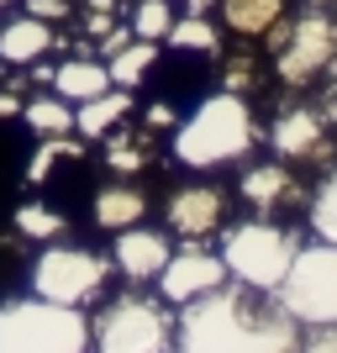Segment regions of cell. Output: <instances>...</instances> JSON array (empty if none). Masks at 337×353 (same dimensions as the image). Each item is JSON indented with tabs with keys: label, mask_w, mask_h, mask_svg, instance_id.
I'll return each instance as SVG.
<instances>
[{
	"label": "cell",
	"mask_w": 337,
	"mask_h": 353,
	"mask_svg": "<svg viewBox=\"0 0 337 353\" xmlns=\"http://www.w3.org/2000/svg\"><path fill=\"white\" fill-rule=\"evenodd\" d=\"M264 290L216 285L201 301H185L174 322L179 353H295L300 322L279 301H258Z\"/></svg>",
	"instance_id": "obj_1"
},
{
	"label": "cell",
	"mask_w": 337,
	"mask_h": 353,
	"mask_svg": "<svg viewBox=\"0 0 337 353\" xmlns=\"http://www.w3.org/2000/svg\"><path fill=\"white\" fill-rule=\"evenodd\" d=\"M258 143V127H253V111L237 90H221V95H205L190 117L174 127V159L185 169H221V163H237L248 148Z\"/></svg>",
	"instance_id": "obj_2"
},
{
	"label": "cell",
	"mask_w": 337,
	"mask_h": 353,
	"mask_svg": "<svg viewBox=\"0 0 337 353\" xmlns=\"http://www.w3.org/2000/svg\"><path fill=\"white\" fill-rule=\"evenodd\" d=\"M0 353H90V322L79 306L59 301H6L0 306Z\"/></svg>",
	"instance_id": "obj_3"
},
{
	"label": "cell",
	"mask_w": 337,
	"mask_h": 353,
	"mask_svg": "<svg viewBox=\"0 0 337 353\" xmlns=\"http://www.w3.org/2000/svg\"><path fill=\"white\" fill-rule=\"evenodd\" d=\"M295 248H300V237L279 221H237L221 237V264H227V280L274 295L279 280L290 274Z\"/></svg>",
	"instance_id": "obj_4"
},
{
	"label": "cell",
	"mask_w": 337,
	"mask_h": 353,
	"mask_svg": "<svg viewBox=\"0 0 337 353\" xmlns=\"http://www.w3.org/2000/svg\"><path fill=\"white\" fill-rule=\"evenodd\" d=\"M90 348L95 353H169L174 348V316L163 295H116L105 301L101 316L90 322Z\"/></svg>",
	"instance_id": "obj_5"
},
{
	"label": "cell",
	"mask_w": 337,
	"mask_h": 353,
	"mask_svg": "<svg viewBox=\"0 0 337 353\" xmlns=\"http://www.w3.org/2000/svg\"><path fill=\"white\" fill-rule=\"evenodd\" d=\"M274 301L290 311L300 327L337 322V243H300L290 259V274L279 280Z\"/></svg>",
	"instance_id": "obj_6"
},
{
	"label": "cell",
	"mask_w": 337,
	"mask_h": 353,
	"mask_svg": "<svg viewBox=\"0 0 337 353\" xmlns=\"http://www.w3.org/2000/svg\"><path fill=\"white\" fill-rule=\"evenodd\" d=\"M111 280V259L85 243H53V248L37 253L32 264V295L43 301H59V306H85L105 290Z\"/></svg>",
	"instance_id": "obj_7"
},
{
	"label": "cell",
	"mask_w": 337,
	"mask_h": 353,
	"mask_svg": "<svg viewBox=\"0 0 337 353\" xmlns=\"http://www.w3.org/2000/svg\"><path fill=\"white\" fill-rule=\"evenodd\" d=\"M337 63V21L327 11H306L295 16L285 37H279V79L285 85H311V79H322L327 69Z\"/></svg>",
	"instance_id": "obj_8"
},
{
	"label": "cell",
	"mask_w": 337,
	"mask_h": 353,
	"mask_svg": "<svg viewBox=\"0 0 337 353\" xmlns=\"http://www.w3.org/2000/svg\"><path fill=\"white\" fill-rule=\"evenodd\" d=\"M159 285H163V301H169V306H185V301H201L205 290L227 285V264H221V253L201 248L190 237L185 248L169 253V264L159 269Z\"/></svg>",
	"instance_id": "obj_9"
},
{
	"label": "cell",
	"mask_w": 337,
	"mask_h": 353,
	"mask_svg": "<svg viewBox=\"0 0 337 353\" xmlns=\"http://www.w3.org/2000/svg\"><path fill=\"white\" fill-rule=\"evenodd\" d=\"M227 216V195L216 185H179L169 201H163V227L179 237H211Z\"/></svg>",
	"instance_id": "obj_10"
},
{
	"label": "cell",
	"mask_w": 337,
	"mask_h": 353,
	"mask_svg": "<svg viewBox=\"0 0 337 353\" xmlns=\"http://www.w3.org/2000/svg\"><path fill=\"white\" fill-rule=\"evenodd\" d=\"M169 253H174V243H169V232H159V227H121L116 232V248H111V269H121L127 280H159V269L169 264Z\"/></svg>",
	"instance_id": "obj_11"
},
{
	"label": "cell",
	"mask_w": 337,
	"mask_h": 353,
	"mask_svg": "<svg viewBox=\"0 0 337 353\" xmlns=\"http://www.w3.org/2000/svg\"><path fill=\"white\" fill-rule=\"evenodd\" d=\"M269 143H274L279 159H311V153H322V143H327L322 111H311V105H290V111H279L274 127H269Z\"/></svg>",
	"instance_id": "obj_12"
},
{
	"label": "cell",
	"mask_w": 337,
	"mask_h": 353,
	"mask_svg": "<svg viewBox=\"0 0 337 353\" xmlns=\"http://www.w3.org/2000/svg\"><path fill=\"white\" fill-rule=\"evenodd\" d=\"M216 6L227 32H237V37H274L290 11V0H216Z\"/></svg>",
	"instance_id": "obj_13"
},
{
	"label": "cell",
	"mask_w": 337,
	"mask_h": 353,
	"mask_svg": "<svg viewBox=\"0 0 337 353\" xmlns=\"http://www.w3.org/2000/svg\"><path fill=\"white\" fill-rule=\"evenodd\" d=\"M127 111H132V90H127V85H111V90H101L95 101H79V105H74V132H79V137H105L111 127H121Z\"/></svg>",
	"instance_id": "obj_14"
},
{
	"label": "cell",
	"mask_w": 337,
	"mask_h": 353,
	"mask_svg": "<svg viewBox=\"0 0 337 353\" xmlns=\"http://www.w3.org/2000/svg\"><path fill=\"white\" fill-rule=\"evenodd\" d=\"M48 48H53V27L37 21V16H27V11L0 27V59L6 63H37Z\"/></svg>",
	"instance_id": "obj_15"
},
{
	"label": "cell",
	"mask_w": 337,
	"mask_h": 353,
	"mask_svg": "<svg viewBox=\"0 0 337 353\" xmlns=\"http://www.w3.org/2000/svg\"><path fill=\"white\" fill-rule=\"evenodd\" d=\"M48 85L59 90L69 105H79V101H95L101 90H111V74H105V63H95V59H63Z\"/></svg>",
	"instance_id": "obj_16"
},
{
	"label": "cell",
	"mask_w": 337,
	"mask_h": 353,
	"mask_svg": "<svg viewBox=\"0 0 337 353\" xmlns=\"http://www.w3.org/2000/svg\"><path fill=\"white\" fill-rule=\"evenodd\" d=\"M143 216H147V195L137 190V185H105V190L95 195V227H105V232L137 227Z\"/></svg>",
	"instance_id": "obj_17"
},
{
	"label": "cell",
	"mask_w": 337,
	"mask_h": 353,
	"mask_svg": "<svg viewBox=\"0 0 337 353\" xmlns=\"http://www.w3.org/2000/svg\"><path fill=\"white\" fill-rule=\"evenodd\" d=\"M290 195H295V174L285 169V163H258V169H248V174H243V201H248V206H258V211L285 206Z\"/></svg>",
	"instance_id": "obj_18"
},
{
	"label": "cell",
	"mask_w": 337,
	"mask_h": 353,
	"mask_svg": "<svg viewBox=\"0 0 337 353\" xmlns=\"http://www.w3.org/2000/svg\"><path fill=\"white\" fill-rule=\"evenodd\" d=\"M153 59H159V43L132 37L121 53H111V59H105V74H111V85H127V90H132V85H143V79H147Z\"/></svg>",
	"instance_id": "obj_19"
},
{
	"label": "cell",
	"mask_w": 337,
	"mask_h": 353,
	"mask_svg": "<svg viewBox=\"0 0 337 353\" xmlns=\"http://www.w3.org/2000/svg\"><path fill=\"white\" fill-rule=\"evenodd\" d=\"M21 117L37 137H59V132H74V105L63 95H43V101H27Z\"/></svg>",
	"instance_id": "obj_20"
},
{
	"label": "cell",
	"mask_w": 337,
	"mask_h": 353,
	"mask_svg": "<svg viewBox=\"0 0 337 353\" xmlns=\"http://www.w3.org/2000/svg\"><path fill=\"white\" fill-rule=\"evenodd\" d=\"M163 43L179 48V53H216V48H221V32L211 27L205 16H190V11H185L174 27L163 32Z\"/></svg>",
	"instance_id": "obj_21"
},
{
	"label": "cell",
	"mask_w": 337,
	"mask_h": 353,
	"mask_svg": "<svg viewBox=\"0 0 337 353\" xmlns=\"http://www.w3.org/2000/svg\"><path fill=\"white\" fill-rule=\"evenodd\" d=\"M59 159H85V137H74V132L43 137V148H37V153H32V163H27V179H32V185H43L48 169H53Z\"/></svg>",
	"instance_id": "obj_22"
},
{
	"label": "cell",
	"mask_w": 337,
	"mask_h": 353,
	"mask_svg": "<svg viewBox=\"0 0 337 353\" xmlns=\"http://www.w3.org/2000/svg\"><path fill=\"white\" fill-rule=\"evenodd\" d=\"M311 232L322 237V243H337V169L311 195Z\"/></svg>",
	"instance_id": "obj_23"
},
{
	"label": "cell",
	"mask_w": 337,
	"mask_h": 353,
	"mask_svg": "<svg viewBox=\"0 0 337 353\" xmlns=\"http://www.w3.org/2000/svg\"><path fill=\"white\" fill-rule=\"evenodd\" d=\"M174 27V6L169 0H137L132 11V32L137 37H147V43H163V32Z\"/></svg>",
	"instance_id": "obj_24"
},
{
	"label": "cell",
	"mask_w": 337,
	"mask_h": 353,
	"mask_svg": "<svg viewBox=\"0 0 337 353\" xmlns=\"http://www.w3.org/2000/svg\"><path fill=\"white\" fill-rule=\"evenodd\" d=\"M16 232H27V237H59L63 232V216L53 206L27 201V206H16Z\"/></svg>",
	"instance_id": "obj_25"
},
{
	"label": "cell",
	"mask_w": 337,
	"mask_h": 353,
	"mask_svg": "<svg viewBox=\"0 0 337 353\" xmlns=\"http://www.w3.org/2000/svg\"><path fill=\"white\" fill-rule=\"evenodd\" d=\"M105 163H111V169H121V174H137V169L147 163V148L127 143V137L111 127V132H105Z\"/></svg>",
	"instance_id": "obj_26"
},
{
	"label": "cell",
	"mask_w": 337,
	"mask_h": 353,
	"mask_svg": "<svg viewBox=\"0 0 337 353\" xmlns=\"http://www.w3.org/2000/svg\"><path fill=\"white\" fill-rule=\"evenodd\" d=\"M295 353H337V322H316L300 332V343H295Z\"/></svg>",
	"instance_id": "obj_27"
},
{
	"label": "cell",
	"mask_w": 337,
	"mask_h": 353,
	"mask_svg": "<svg viewBox=\"0 0 337 353\" xmlns=\"http://www.w3.org/2000/svg\"><path fill=\"white\" fill-rule=\"evenodd\" d=\"M21 6H27V16H37V21H48V27L69 16V0H21Z\"/></svg>",
	"instance_id": "obj_28"
},
{
	"label": "cell",
	"mask_w": 337,
	"mask_h": 353,
	"mask_svg": "<svg viewBox=\"0 0 337 353\" xmlns=\"http://www.w3.org/2000/svg\"><path fill=\"white\" fill-rule=\"evenodd\" d=\"M132 37H137L132 27H111V32H105V37H101V53H105V59H111V53H121V48L132 43Z\"/></svg>",
	"instance_id": "obj_29"
},
{
	"label": "cell",
	"mask_w": 337,
	"mask_h": 353,
	"mask_svg": "<svg viewBox=\"0 0 337 353\" xmlns=\"http://www.w3.org/2000/svg\"><path fill=\"white\" fill-rule=\"evenodd\" d=\"M111 27H116V21H111V11H90V21H85V32H90V37H105Z\"/></svg>",
	"instance_id": "obj_30"
},
{
	"label": "cell",
	"mask_w": 337,
	"mask_h": 353,
	"mask_svg": "<svg viewBox=\"0 0 337 353\" xmlns=\"http://www.w3.org/2000/svg\"><path fill=\"white\" fill-rule=\"evenodd\" d=\"M147 121H153V127H179V121H174V111H169V105H153V111H147Z\"/></svg>",
	"instance_id": "obj_31"
},
{
	"label": "cell",
	"mask_w": 337,
	"mask_h": 353,
	"mask_svg": "<svg viewBox=\"0 0 337 353\" xmlns=\"http://www.w3.org/2000/svg\"><path fill=\"white\" fill-rule=\"evenodd\" d=\"M21 105H27V101H21V95H0V117H16Z\"/></svg>",
	"instance_id": "obj_32"
},
{
	"label": "cell",
	"mask_w": 337,
	"mask_h": 353,
	"mask_svg": "<svg viewBox=\"0 0 337 353\" xmlns=\"http://www.w3.org/2000/svg\"><path fill=\"white\" fill-rule=\"evenodd\" d=\"M179 6H185V11H190V16H205V11H211V6H216V0H179Z\"/></svg>",
	"instance_id": "obj_33"
},
{
	"label": "cell",
	"mask_w": 337,
	"mask_h": 353,
	"mask_svg": "<svg viewBox=\"0 0 337 353\" xmlns=\"http://www.w3.org/2000/svg\"><path fill=\"white\" fill-rule=\"evenodd\" d=\"M90 11H116V0H90Z\"/></svg>",
	"instance_id": "obj_34"
},
{
	"label": "cell",
	"mask_w": 337,
	"mask_h": 353,
	"mask_svg": "<svg viewBox=\"0 0 337 353\" xmlns=\"http://www.w3.org/2000/svg\"><path fill=\"white\" fill-rule=\"evenodd\" d=\"M6 6H16V0H0V11H6Z\"/></svg>",
	"instance_id": "obj_35"
},
{
	"label": "cell",
	"mask_w": 337,
	"mask_h": 353,
	"mask_svg": "<svg viewBox=\"0 0 337 353\" xmlns=\"http://www.w3.org/2000/svg\"><path fill=\"white\" fill-rule=\"evenodd\" d=\"M332 101H337V85H332Z\"/></svg>",
	"instance_id": "obj_36"
}]
</instances>
